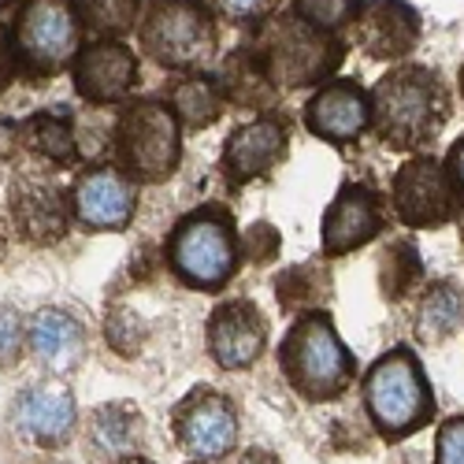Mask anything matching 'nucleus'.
I'll use <instances>...</instances> for the list:
<instances>
[{
	"mask_svg": "<svg viewBox=\"0 0 464 464\" xmlns=\"http://www.w3.org/2000/svg\"><path fill=\"white\" fill-rule=\"evenodd\" d=\"M450 90L423 63H398L372 90V130L401 152H423L450 123Z\"/></svg>",
	"mask_w": 464,
	"mask_h": 464,
	"instance_id": "obj_1",
	"label": "nucleus"
},
{
	"mask_svg": "<svg viewBox=\"0 0 464 464\" xmlns=\"http://www.w3.org/2000/svg\"><path fill=\"white\" fill-rule=\"evenodd\" d=\"M171 276L201 294L223 290L238 276L242 264V238L235 230V216L223 205H205L198 212L182 216L164 246Z\"/></svg>",
	"mask_w": 464,
	"mask_h": 464,
	"instance_id": "obj_2",
	"label": "nucleus"
},
{
	"mask_svg": "<svg viewBox=\"0 0 464 464\" xmlns=\"http://www.w3.org/2000/svg\"><path fill=\"white\" fill-rule=\"evenodd\" d=\"M279 368L294 391L313 405L338 401L357 379V361L345 350V342L338 338L324 308L304 313L290 324L286 338L279 342Z\"/></svg>",
	"mask_w": 464,
	"mask_h": 464,
	"instance_id": "obj_3",
	"label": "nucleus"
},
{
	"mask_svg": "<svg viewBox=\"0 0 464 464\" xmlns=\"http://www.w3.org/2000/svg\"><path fill=\"white\" fill-rule=\"evenodd\" d=\"M364 409H368L372 428L386 442L409 439L435 420V391H431L420 357L409 345H394V350H386L368 368Z\"/></svg>",
	"mask_w": 464,
	"mask_h": 464,
	"instance_id": "obj_4",
	"label": "nucleus"
},
{
	"mask_svg": "<svg viewBox=\"0 0 464 464\" xmlns=\"http://www.w3.org/2000/svg\"><path fill=\"white\" fill-rule=\"evenodd\" d=\"M111 149L115 164L134 182H168L182 160V123L175 108L157 97L127 101L111 127Z\"/></svg>",
	"mask_w": 464,
	"mask_h": 464,
	"instance_id": "obj_5",
	"label": "nucleus"
},
{
	"mask_svg": "<svg viewBox=\"0 0 464 464\" xmlns=\"http://www.w3.org/2000/svg\"><path fill=\"white\" fill-rule=\"evenodd\" d=\"M256 60L267 74V82L276 90H301V86H324L334 79V71L345 56V42L338 34L313 30L301 23L294 12L283 19H264L260 42H256Z\"/></svg>",
	"mask_w": 464,
	"mask_h": 464,
	"instance_id": "obj_6",
	"label": "nucleus"
},
{
	"mask_svg": "<svg viewBox=\"0 0 464 464\" xmlns=\"http://www.w3.org/2000/svg\"><path fill=\"white\" fill-rule=\"evenodd\" d=\"M138 45L164 71L205 67L219 49V23L208 0H149L138 19Z\"/></svg>",
	"mask_w": 464,
	"mask_h": 464,
	"instance_id": "obj_7",
	"label": "nucleus"
},
{
	"mask_svg": "<svg viewBox=\"0 0 464 464\" xmlns=\"http://www.w3.org/2000/svg\"><path fill=\"white\" fill-rule=\"evenodd\" d=\"M82 34L86 30L74 12V0H23L12 23L19 71L30 79H53L79 56Z\"/></svg>",
	"mask_w": 464,
	"mask_h": 464,
	"instance_id": "obj_8",
	"label": "nucleus"
},
{
	"mask_svg": "<svg viewBox=\"0 0 464 464\" xmlns=\"http://www.w3.org/2000/svg\"><path fill=\"white\" fill-rule=\"evenodd\" d=\"M67 208L71 223H79L82 230L120 235L138 216V182L115 160L90 164L67 189Z\"/></svg>",
	"mask_w": 464,
	"mask_h": 464,
	"instance_id": "obj_9",
	"label": "nucleus"
},
{
	"mask_svg": "<svg viewBox=\"0 0 464 464\" xmlns=\"http://www.w3.org/2000/svg\"><path fill=\"white\" fill-rule=\"evenodd\" d=\"M391 201H394V212L405 227H416V230H431V227H446L453 223L464 208L457 201V193L446 179V168L442 160L428 157V152H416L409 157L394 179H391Z\"/></svg>",
	"mask_w": 464,
	"mask_h": 464,
	"instance_id": "obj_10",
	"label": "nucleus"
},
{
	"mask_svg": "<svg viewBox=\"0 0 464 464\" xmlns=\"http://www.w3.org/2000/svg\"><path fill=\"white\" fill-rule=\"evenodd\" d=\"M171 431L186 457L212 464L238 446V412L230 405V398H223L219 391L198 386V391H189L175 405Z\"/></svg>",
	"mask_w": 464,
	"mask_h": 464,
	"instance_id": "obj_11",
	"label": "nucleus"
},
{
	"mask_svg": "<svg viewBox=\"0 0 464 464\" xmlns=\"http://www.w3.org/2000/svg\"><path fill=\"white\" fill-rule=\"evenodd\" d=\"M141 79L138 53L123 37H97L82 45L71 60V86L86 104H115L127 101Z\"/></svg>",
	"mask_w": 464,
	"mask_h": 464,
	"instance_id": "obj_12",
	"label": "nucleus"
},
{
	"mask_svg": "<svg viewBox=\"0 0 464 464\" xmlns=\"http://www.w3.org/2000/svg\"><path fill=\"white\" fill-rule=\"evenodd\" d=\"M382 230H386V212H382L379 189H372L368 182H345L324 212L320 253L327 260L350 256L368 242H375Z\"/></svg>",
	"mask_w": 464,
	"mask_h": 464,
	"instance_id": "obj_13",
	"label": "nucleus"
},
{
	"mask_svg": "<svg viewBox=\"0 0 464 464\" xmlns=\"http://www.w3.org/2000/svg\"><path fill=\"white\" fill-rule=\"evenodd\" d=\"M12 423L34 446H42L49 453L63 450L74 439V431H79V405H74L71 386L56 375L30 382L26 391L15 394Z\"/></svg>",
	"mask_w": 464,
	"mask_h": 464,
	"instance_id": "obj_14",
	"label": "nucleus"
},
{
	"mask_svg": "<svg viewBox=\"0 0 464 464\" xmlns=\"http://www.w3.org/2000/svg\"><path fill=\"white\" fill-rule=\"evenodd\" d=\"M304 127L327 145H357L372 130V93L357 79L324 82L304 104Z\"/></svg>",
	"mask_w": 464,
	"mask_h": 464,
	"instance_id": "obj_15",
	"label": "nucleus"
},
{
	"mask_svg": "<svg viewBox=\"0 0 464 464\" xmlns=\"http://www.w3.org/2000/svg\"><path fill=\"white\" fill-rule=\"evenodd\" d=\"M208 353L223 372H246L264 357L267 320L249 297L219 301L208 316Z\"/></svg>",
	"mask_w": 464,
	"mask_h": 464,
	"instance_id": "obj_16",
	"label": "nucleus"
},
{
	"mask_svg": "<svg viewBox=\"0 0 464 464\" xmlns=\"http://www.w3.org/2000/svg\"><path fill=\"white\" fill-rule=\"evenodd\" d=\"M290 149V123L279 115H256V120L230 130L223 145V179L230 186H246L253 179L272 175Z\"/></svg>",
	"mask_w": 464,
	"mask_h": 464,
	"instance_id": "obj_17",
	"label": "nucleus"
},
{
	"mask_svg": "<svg viewBox=\"0 0 464 464\" xmlns=\"http://www.w3.org/2000/svg\"><path fill=\"white\" fill-rule=\"evenodd\" d=\"M420 12L409 0H364L353 23V42L372 60H405L420 45Z\"/></svg>",
	"mask_w": 464,
	"mask_h": 464,
	"instance_id": "obj_18",
	"label": "nucleus"
},
{
	"mask_svg": "<svg viewBox=\"0 0 464 464\" xmlns=\"http://www.w3.org/2000/svg\"><path fill=\"white\" fill-rule=\"evenodd\" d=\"M26 350L49 375H71L86 361V327L63 308H37L26 324Z\"/></svg>",
	"mask_w": 464,
	"mask_h": 464,
	"instance_id": "obj_19",
	"label": "nucleus"
},
{
	"mask_svg": "<svg viewBox=\"0 0 464 464\" xmlns=\"http://www.w3.org/2000/svg\"><path fill=\"white\" fill-rule=\"evenodd\" d=\"M8 201H12L15 230L30 246H56L67 235L71 208H67V198L53 182L19 179L8 189Z\"/></svg>",
	"mask_w": 464,
	"mask_h": 464,
	"instance_id": "obj_20",
	"label": "nucleus"
},
{
	"mask_svg": "<svg viewBox=\"0 0 464 464\" xmlns=\"http://www.w3.org/2000/svg\"><path fill=\"white\" fill-rule=\"evenodd\" d=\"M141 435H145V420H141V412L134 409V401H108V405H97V409L90 412V423H86V439H90L93 453H101V457H108V460L134 457Z\"/></svg>",
	"mask_w": 464,
	"mask_h": 464,
	"instance_id": "obj_21",
	"label": "nucleus"
},
{
	"mask_svg": "<svg viewBox=\"0 0 464 464\" xmlns=\"http://www.w3.org/2000/svg\"><path fill=\"white\" fill-rule=\"evenodd\" d=\"M19 138L30 152L45 157L53 164H74L79 160V127H74V115L56 104V108H45V111H34L30 120L19 127Z\"/></svg>",
	"mask_w": 464,
	"mask_h": 464,
	"instance_id": "obj_22",
	"label": "nucleus"
},
{
	"mask_svg": "<svg viewBox=\"0 0 464 464\" xmlns=\"http://www.w3.org/2000/svg\"><path fill=\"white\" fill-rule=\"evenodd\" d=\"M168 104L175 108V115H179L182 127L205 130V127H212L219 115H223V108H227V90H223L219 79H212V74L189 71V74H182V79L171 82Z\"/></svg>",
	"mask_w": 464,
	"mask_h": 464,
	"instance_id": "obj_23",
	"label": "nucleus"
},
{
	"mask_svg": "<svg viewBox=\"0 0 464 464\" xmlns=\"http://www.w3.org/2000/svg\"><path fill=\"white\" fill-rule=\"evenodd\" d=\"M464 324V294L453 283H431L416 308V338L428 345H442Z\"/></svg>",
	"mask_w": 464,
	"mask_h": 464,
	"instance_id": "obj_24",
	"label": "nucleus"
},
{
	"mask_svg": "<svg viewBox=\"0 0 464 464\" xmlns=\"http://www.w3.org/2000/svg\"><path fill=\"white\" fill-rule=\"evenodd\" d=\"M276 294H279V304L294 316H304V313H316V308L327 304L331 297V276L324 264H297L290 272H283L276 279Z\"/></svg>",
	"mask_w": 464,
	"mask_h": 464,
	"instance_id": "obj_25",
	"label": "nucleus"
},
{
	"mask_svg": "<svg viewBox=\"0 0 464 464\" xmlns=\"http://www.w3.org/2000/svg\"><path fill=\"white\" fill-rule=\"evenodd\" d=\"M74 12L86 34L123 37L141 19V0H74Z\"/></svg>",
	"mask_w": 464,
	"mask_h": 464,
	"instance_id": "obj_26",
	"label": "nucleus"
},
{
	"mask_svg": "<svg viewBox=\"0 0 464 464\" xmlns=\"http://www.w3.org/2000/svg\"><path fill=\"white\" fill-rule=\"evenodd\" d=\"M361 8H364V0H290V12L324 34H338L345 26H353Z\"/></svg>",
	"mask_w": 464,
	"mask_h": 464,
	"instance_id": "obj_27",
	"label": "nucleus"
},
{
	"mask_svg": "<svg viewBox=\"0 0 464 464\" xmlns=\"http://www.w3.org/2000/svg\"><path fill=\"white\" fill-rule=\"evenodd\" d=\"M379 279H382V294L386 297H405L412 290V283L420 279V260H416V249L401 238V242H391L382 253V267H379Z\"/></svg>",
	"mask_w": 464,
	"mask_h": 464,
	"instance_id": "obj_28",
	"label": "nucleus"
},
{
	"mask_svg": "<svg viewBox=\"0 0 464 464\" xmlns=\"http://www.w3.org/2000/svg\"><path fill=\"white\" fill-rule=\"evenodd\" d=\"M26 350V324L19 308L0 301V368H15Z\"/></svg>",
	"mask_w": 464,
	"mask_h": 464,
	"instance_id": "obj_29",
	"label": "nucleus"
},
{
	"mask_svg": "<svg viewBox=\"0 0 464 464\" xmlns=\"http://www.w3.org/2000/svg\"><path fill=\"white\" fill-rule=\"evenodd\" d=\"M435 464H464V416L442 420L435 431Z\"/></svg>",
	"mask_w": 464,
	"mask_h": 464,
	"instance_id": "obj_30",
	"label": "nucleus"
},
{
	"mask_svg": "<svg viewBox=\"0 0 464 464\" xmlns=\"http://www.w3.org/2000/svg\"><path fill=\"white\" fill-rule=\"evenodd\" d=\"M279 0H212L216 15H223L227 23H264L267 15L276 12Z\"/></svg>",
	"mask_w": 464,
	"mask_h": 464,
	"instance_id": "obj_31",
	"label": "nucleus"
},
{
	"mask_svg": "<svg viewBox=\"0 0 464 464\" xmlns=\"http://www.w3.org/2000/svg\"><path fill=\"white\" fill-rule=\"evenodd\" d=\"M279 253V230L272 223H253L242 235V256H249L253 264H267Z\"/></svg>",
	"mask_w": 464,
	"mask_h": 464,
	"instance_id": "obj_32",
	"label": "nucleus"
},
{
	"mask_svg": "<svg viewBox=\"0 0 464 464\" xmlns=\"http://www.w3.org/2000/svg\"><path fill=\"white\" fill-rule=\"evenodd\" d=\"M442 168H446V179H450V186H453V193H457V201H460V208H464V134L450 145Z\"/></svg>",
	"mask_w": 464,
	"mask_h": 464,
	"instance_id": "obj_33",
	"label": "nucleus"
},
{
	"mask_svg": "<svg viewBox=\"0 0 464 464\" xmlns=\"http://www.w3.org/2000/svg\"><path fill=\"white\" fill-rule=\"evenodd\" d=\"M19 71V60H15V42H12V26L0 23V90H5Z\"/></svg>",
	"mask_w": 464,
	"mask_h": 464,
	"instance_id": "obj_34",
	"label": "nucleus"
},
{
	"mask_svg": "<svg viewBox=\"0 0 464 464\" xmlns=\"http://www.w3.org/2000/svg\"><path fill=\"white\" fill-rule=\"evenodd\" d=\"M242 464H279V457L267 453V450H249V453L242 457Z\"/></svg>",
	"mask_w": 464,
	"mask_h": 464,
	"instance_id": "obj_35",
	"label": "nucleus"
},
{
	"mask_svg": "<svg viewBox=\"0 0 464 464\" xmlns=\"http://www.w3.org/2000/svg\"><path fill=\"white\" fill-rule=\"evenodd\" d=\"M111 464H152V460H145V457H138V453H134V457H123V460H111Z\"/></svg>",
	"mask_w": 464,
	"mask_h": 464,
	"instance_id": "obj_36",
	"label": "nucleus"
},
{
	"mask_svg": "<svg viewBox=\"0 0 464 464\" xmlns=\"http://www.w3.org/2000/svg\"><path fill=\"white\" fill-rule=\"evenodd\" d=\"M5 253H8V235H5V227H0V260H5Z\"/></svg>",
	"mask_w": 464,
	"mask_h": 464,
	"instance_id": "obj_37",
	"label": "nucleus"
},
{
	"mask_svg": "<svg viewBox=\"0 0 464 464\" xmlns=\"http://www.w3.org/2000/svg\"><path fill=\"white\" fill-rule=\"evenodd\" d=\"M34 464H71V460H60V457H42V460H34Z\"/></svg>",
	"mask_w": 464,
	"mask_h": 464,
	"instance_id": "obj_38",
	"label": "nucleus"
},
{
	"mask_svg": "<svg viewBox=\"0 0 464 464\" xmlns=\"http://www.w3.org/2000/svg\"><path fill=\"white\" fill-rule=\"evenodd\" d=\"M457 86H460V101H464V63H460V79H457Z\"/></svg>",
	"mask_w": 464,
	"mask_h": 464,
	"instance_id": "obj_39",
	"label": "nucleus"
},
{
	"mask_svg": "<svg viewBox=\"0 0 464 464\" xmlns=\"http://www.w3.org/2000/svg\"><path fill=\"white\" fill-rule=\"evenodd\" d=\"M8 5H12V0H0V8H8Z\"/></svg>",
	"mask_w": 464,
	"mask_h": 464,
	"instance_id": "obj_40",
	"label": "nucleus"
}]
</instances>
